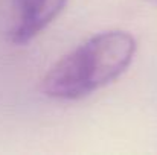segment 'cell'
<instances>
[{
	"instance_id": "obj_1",
	"label": "cell",
	"mask_w": 157,
	"mask_h": 155,
	"mask_svg": "<svg viewBox=\"0 0 157 155\" xmlns=\"http://www.w3.org/2000/svg\"><path fill=\"white\" fill-rule=\"evenodd\" d=\"M136 40L113 29L96 34L61 56L41 82L46 96L58 101L82 99L116 81L131 64Z\"/></svg>"
},
{
	"instance_id": "obj_2",
	"label": "cell",
	"mask_w": 157,
	"mask_h": 155,
	"mask_svg": "<svg viewBox=\"0 0 157 155\" xmlns=\"http://www.w3.org/2000/svg\"><path fill=\"white\" fill-rule=\"evenodd\" d=\"M67 0H11L12 23L9 40L26 44L41 34L61 14Z\"/></svg>"
}]
</instances>
